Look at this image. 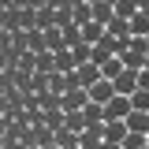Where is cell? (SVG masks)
Instances as JSON below:
<instances>
[{
    "label": "cell",
    "mask_w": 149,
    "mask_h": 149,
    "mask_svg": "<svg viewBox=\"0 0 149 149\" xmlns=\"http://www.w3.org/2000/svg\"><path fill=\"white\" fill-rule=\"evenodd\" d=\"M146 56H149V37H130V49L123 52V63L130 71H142L146 67Z\"/></svg>",
    "instance_id": "cell-1"
},
{
    "label": "cell",
    "mask_w": 149,
    "mask_h": 149,
    "mask_svg": "<svg viewBox=\"0 0 149 149\" xmlns=\"http://www.w3.org/2000/svg\"><path fill=\"white\" fill-rule=\"evenodd\" d=\"M101 78H104V71H101L97 63H82V67L71 74V86H82V90H90V86H97Z\"/></svg>",
    "instance_id": "cell-2"
},
{
    "label": "cell",
    "mask_w": 149,
    "mask_h": 149,
    "mask_svg": "<svg viewBox=\"0 0 149 149\" xmlns=\"http://www.w3.org/2000/svg\"><path fill=\"white\" fill-rule=\"evenodd\" d=\"M90 104V90H82V86H71V90L60 97V108L63 112H82Z\"/></svg>",
    "instance_id": "cell-3"
},
{
    "label": "cell",
    "mask_w": 149,
    "mask_h": 149,
    "mask_svg": "<svg viewBox=\"0 0 149 149\" xmlns=\"http://www.w3.org/2000/svg\"><path fill=\"white\" fill-rule=\"evenodd\" d=\"M130 112H134V104H130V97H123V93H116V97H112L108 104H104V119H127Z\"/></svg>",
    "instance_id": "cell-4"
},
{
    "label": "cell",
    "mask_w": 149,
    "mask_h": 149,
    "mask_svg": "<svg viewBox=\"0 0 149 149\" xmlns=\"http://www.w3.org/2000/svg\"><path fill=\"white\" fill-rule=\"evenodd\" d=\"M112 97H116V82L112 78H101L97 86H90V101L93 104H108Z\"/></svg>",
    "instance_id": "cell-5"
},
{
    "label": "cell",
    "mask_w": 149,
    "mask_h": 149,
    "mask_svg": "<svg viewBox=\"0 0 149 149\" xmlns=\"http://www.w3.org/2000/svg\"><path fill=\"white\" fill-rule=\"evenodd\" d=\"M56 71L60 74H74L78 71V60H74L71 49H60V52H56Z\"/></svg>",
    "instance_id": "cell-6"
},
{
    "label": "cell",
    "mask_w": 149,
    "mask_h": 149,
    "mask_svg": "<svg viewBox=\"0 0 149 149\" xmlns=\"http://www.w3.org/2000/svg\"><path fill=\"white\" fill-rule=\"evenodd\" d=\"M134 90H138V71H130V67H127V71H123L119 78H116V93H123V97H130Z\"/></svg>",
    "instance_id": "cell-7"
},
{
    "label": "cell",
    "mask_w": 149,
    "mask_h": 149,
    "mask_svg": "<svg viewBox=\"0 0 149 149\" xmlns=\"http://www.w3.org/2000/svg\"><path fill=\"white\" fill-rule=\"evenodd\" d=\"M127 130H130V134H149V112H138V108H134L127 116Z\"/></svg>",
    "instance_id": "cell-8"
},
{
    "label": "cell",
    "mask_w": 149,
    "mask_h": 149,
    "mask_svg": "<svg viewBox=\"0 0 149 149\" xmlns=\"http://www.w3.org/2000/svg\"><path fill=\"white\" fill-rule=\"evenodd\" d=\"M101 142H104V123H93L78 134V146H101Z\"/></svg>",
    "instance_id": "cell-9"
},
{
    "label": "cell",
    "mask_w": 149,
    "mask_h": 149,
    "mask_svg": "<svg viewBox=\"0 0 149 149\" xmlns=\"http://www.w3.org/2000/svg\"><path fill=\"white\" fill-rule=\"evenodd\" d=\"M112 19H116V4H108V0H97V4H93V22L108 26Z\"/></svg>",
    "instance_id": "cell-10"
},
{
    "label": "cell",
    "mask_w": 149,
    "mask_h": 149,
    "mask_svg": "<svg viewBox=\"0 0 149 149\" xmlns=\"http://www.w3.org/2000/svg\"><path fill=\"white\" fill-rule=\"evenodd\" d=\"M104 34H108V26H101V22H86V26H82V41H86V45H101Z\"/></svg>",
    "instance_id": "cell-11"
},
{
    "label": "cell",
    "mask_w": 149,
    "mask_h": 149,
    "mask_svg": "<svg viewBox=\"0 0 149 149\" xmlns=\"http://www.w3.org/2000/svg\"><path fill=\"white\" fill-rule=\"evenodd\" d=\"M130 130H127V119H112V123H104V142H123Z\"/></svg>",
    "instance_id": "cell-12"
},
{
    "label": "cell",
    "mask_w": 149,
    "mask_h": 149,
    "mask_svg": "<svg viewBox=\"0 0 149 149\" xmlns=\"http://www.w3.org/2000/svg\"><path fill=\"white\" fill-rule=\"evenodd\" d=\"M56 71V52H37L34 56V74H52Z\"/></svg>",
    "instance_id": "cell-13"
},
{
    "label": "cell",
    "mask_w": 149,
    "mask_h": 149,
    "mask_svg": "<svg viewBox=\"0 0 149 149\" xmlns=\"http://www.w3.org/2000/svg\"><path fill=\"white\" fill-rule=\"evenodd\" d=\"M82 116H86V127H93V123H108V119H104V104H86V108H82Z\"/></svg>",
    "instance_id": "cell-14"
},
{
    "label": "cell",
    "mask_w": 149,
    "mask_h": 149,
    "mask_svg": "<svg viewBox=\"0 0 149 149\" xmlns=\"http://www.w3.org/2000/svg\"><path fill=\"white\" fill-rule=\"evenodd\" d=\"M108 34H112V37H130V34H134V30H130V19L116 15V19L108 22Z\"/></svg>",
    "instance_id": "cell-15"
},
{
    "label": "cell",
    "mask_w": 149,
    "mask_h": 149,
    "mask_svg": "<svg viewBox=\"0 0 149 149\" xmlns=\"http://www.w3.org/2000/svg\"><path fill=\"white\" fill-rule=\"evenodd\" d=\"M130 30H134V37H149V11H138L130 19Z\"/></svg>",
    "instance_id": "cell-16"
},
{
    "label": "cell",
    "mask_w": 149,
    "mask_h": 149,
    "mask_svg": "<svg viewBox=\"0 0 149 149\" xmlns=\"http://www.w3.org/2000/svg\"><path fill=\"white\" fill-rule=\"evenodd\" d=\"M138 11H142L138 0H119V4H116V15H123V19H134Z\"/></svg>",
    "instance_id": "cell-17"
},
{
    "label": "cell",
    "mask_w": 149,
    "mask_h": 149,
    "mask_svg": "<svg viewBox=\"0 0 149 149\" xmlns=\"http://www.w3.org/2000/svg\"><path fill=\"white\" fill-rule=\"evenodd\" d=\"M63 127L74 130V134H82V130H86V116H82V112H67V123H63Z\"/></svg>",
    "instance_id": "cell-18"
},
{
    "label": "cell",
    "mask_w": 149,
    "mask_h": 149,
    "mask_svg": "<svg viewBox=\"0 0 149 149\" xmlns=\"http://www.w3.org/2000/svg\"><path fill=\"white\" fill-rule=\"evenodd\" d=\"M56 146H60V149L78 146V134H74V130H67V127H63V130H56Z\"/></svg>",
    "instance_id": "cell-19"
},
{
    "label": "cell",
    "mask_w": 149,
    "mask_h": 149,
    "mask_svg": "<svg viewBox=\"0 0 149 149\" xmlns=\"http://www.w3.org/2000/svg\"><path fill=\"white\" fill-rule=\"evenodd\" d=\"M130 104H134L138 112H149V90H134L130 93Z\"/></svg>",
    "instance_id": "cell-20"
},
{
    "label": "cell",
    "mask_w": 149,
    "mask_h": 149,
    "mask_svg": "<svg viewBox=\"0 0 149 149\" xmlns=\"http://www.w3.org/2000/svg\"><path fill=\"white\" fill-rule=\"evenodd\" d=\"M142 146H149V134H127L123 138V149H142Z\"/></svg>",
    "instance_id": "cell-21"
},
{
    "label": "cell",
    "mask_w": 149,
    "mask_h": 149,
    "mask_svg": "<svg viewBox=\"0 0 149 149\" xmlns=\"http://www.w3.org/2000/svg\"><path fill=\"white\" fill-rule=\"evenodd\" d=\"M138 90H149V67L138 71Z\"/></svg>",
    "instance_id": "cell-22"
},
{
    "label": "cell",
    "mask_w": 149,
    "mask_h": 149,
    "mask_svg": "<svg viewBox=\"0 0 149 149\" xmlns=\"http://www.w3.org/2000/svg\"><path fill=\"white\" fill-rule=\"evenodd\" d=\"M101 149H123V142H101Z\"/></svg>",
    "instance_id": "cell-23"
},
{
    "label": "cell",
    "mask_w": 149,
    "mask_h": 149,
    "mask_svg": "<svg viewBox=\"0 0 149 149\" xmlns=\"http://www.w3.org/2000/svg\"><path fill=\"white\" fill-rule=\"evenodd\" d=\"M78 149H101V146H78Z\"/></svg>",
    "instance_id": "cell-24"
},
{
    "label": "cell",
    "mask_w": 149,
    "mask_h": 149,
    "mask_svg": "<svg viewBox=\"0 0 149 149\" xmlns=\"http://www.w3.org/2000/svg\"><path fill=\"white\" fill-rule=\"evenodd\" d=\"M108 4H119V0H108Z\"/></svg>",
    "instance_id": "cell-25"
},
{
    "label": "cell",
    "mask_w": 149,
    "mask_h": 149,
    "mask_svg": "<svg viewBox=\"0 0 149 149\" xmlns=\"http://www.w3.org/2000/svg\"><path fill=\"white\" fill-rule=\"evenodd\" d=\"M146 67H149V56H146Z\"/></svg>",
    "instance_id": "cell-26"
},
{
    "label": "cell",
    "mask_w": 149,
    "mask_h": 149,
    "mask_svg": "<svg viewBox=\"0 0 149 149\" xmlns=\"http://www.w3.org/2000/svg\"><path fill=\"white\" fill-rule=\"evenodd\" d=\"M67 149H78V146H67Z\"/></svg>",
    "instance_id": "cell-27"
},
{
    "label": "cell",
    "mask_w": 149,
    "mask_h": 149,
    "mask_svg": "<svg viewBox=\"0 0 149 149\" xmlns=\"http://www.w3.org/2000/svg\"><path fill=\"white\" fill-rule=\"evenodd\" d=\"M142 149H149V146H142Z\"/></svg>",
    "instance_id": "cell-28"
}]
</instances>
